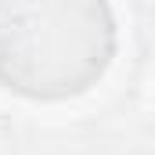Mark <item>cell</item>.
Here are the masks:
<instances>
[{"label":"cell","instance_id":"6da1fadb","mask_svg":"<svg viewBox=\"0 0 155 155\" xmlns=\"http://www.w3.org/2000/svg\"><path fill=\"white\" fill-rule=\"evenodd\" d=\"M112 51V15L97 0H0V83L25 97L87 90Z\"/></svg>","mask_w":155,"mask_h":155}]
</instances>
